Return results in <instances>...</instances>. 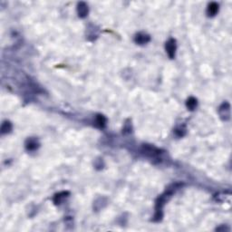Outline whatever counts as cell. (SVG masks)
Wrapping results in <instances>:
<instances>
[{
    "label": "cell",
    "instance_id": "obj_3",
    "mask_svg": "<svg viewBox=\"0 0 232 232\" xmlns=\"http://www.w3.org/2000/svg\"><path fill=\"white\" fill-rule=\"evenodd\" d=\"M151 40V37L150 35H148L147 34H144V33H139L135 35V38L134 41L135 43L138 45H145L147 44L149 41Z\"/></svg>",
    "mask_w": 232,
    "mask_h": 232
},
{
    "label": "cell",
    "instance_id": "obj_5",
    "mask_svg": "<svg viewBox=\"0 0 232 232\" xmlns=\"http://www.w3.org/2000/svg\"><path fill=\"white\" fill-rule=\"evenodd\" d=\"M219 11V5L215 3V2H212L210 3L208 6V8H207V14H208V16H213L216 15Z\"/></svg>",
    "mask_w": 232,
    "mask_h": 232
},
{
    "label": "cell",
    "instance_id": "obj_9",
    "mask_svg": "<svg viewBox=\"0 0 232 232\" xmlns=\"http://www.w3.org/2000/svg\"><path fill=\"white\" fill-rule=\"evenodd\" d=\"M67 194H68L67 192H61V193H59V194H56L55 199H54L55 203H56V204H60V202L66 197Z\"/></svg>",
    "mask_w": 232,
    "mask_h": 232
},
{
    "label": "cell",
    "instance_id": "obj_6",
    "mask_svg": "<svg viewBox=\"0 0 232 232\" xmlns=\"http://www.w3.org/2000/svg\"><path fill=\"white\" fill-rule=\"evenodd\" d=\"M25 147L28 151H35L38 148V143L35 139H28L25 143Z\"/></svg>",
    "mask_w": 232,
    "mask_h": 232
},
{
    "label": "cell",
    "instance_id": "obj_4",
    "mask_svg": "<svg viewBox=\"0 0 232 232\" xmlns=\"http://www.w3.org/2000/svg\"><path fill=\"white\" fill-rule=\"evenodd\" d=\"M77 12L80 17H85L88 14V7L85 3L81 2L77 6Z\"/></svg>",
    "mask_w": 232,
    "mask_h": 232
},
{
    "label": "cell",
    "instance_id": "obj_1",
    "mask_svg": "<svg viewBox=\"0 0 232 232\" xmlns=\"http://www.w3.org/2000/svg\"><path fill=\"white\" fill-rule=\"evenodd\" d=\"M219 115L222 118V120H229L230 118V106H229V104L228 103H224L219 107Z\"/></svg>",
    "mask_w": 232,
    "mask_h": 232
},
{
    "label": "cell",
    "instance_id": "obj_7",
    "mask_svg": "<svg viewBox=\"0 0 232 232\" xmlns=\"http://www.w3.org/2000/svg\"><path fill=\"white\" fill-rule=\"evenodd\" d=\"M186 104H187L188 109H190L191 111H193L196 108V106H197V100L195 98H193V97H191V98L188 99Z\"/></svg>",
    "mask_w": 232,
    "mask_h": 232
},
{
    "label": "cell",
    "instance_id": "obj_11",
    "mask_svg": "<svg viewBox=\"0 0 232 232\" xmlns=\"http://www.w3.org/2000/svg\"><path fill=\"white\" fill-rule=\"evenodd\" d=\"M175 132H176L177 134L179 135V136H183L185 133V130L182 128H180V129H177L176 131H175Z\"/></svg>",
    "mask_w": 232,
    "mask_h": 232
},
{
    "label": "cell",
    "instance_id": "obj_8",
    "mask_svg": "<svg viewBox=\"0 0 232 232\" xmlns=\"http://www.w3.org/2000/svg\"><path fill=\"white\" fill-rule=\"evenodd\" d=\"M96 124L99 127L104 128V126H105V124H106V119H105V117L103 116V115H97V117H96Z\"/></svg>",
    "mask_w": 232,
    "mask_h": 232
},
{
    "label": "cell",
    "instance_id": "obj_10",
    "mask_svg": "<svg viewBox=\"0 0 232 232\" xmlns=\"http://www.w3.org/2000/svg\"><path fill=\"white\" fill-rule=\"evenodd\" d=\"M12 129V125L9 121H5L3 124H2V127H1V131H2V133H8L11 131Z\"/></svg>",
    "mask_w": 232,
    "mask_h": 232
},
{
    "label": "cell",
    "instance_id": "obj_2",
    "mask_svg": "<svg viewBox=\"0 0 232 232\" xmlns=\"http://www.w3.org/2000/svg\"><path fill=\"white\" fill-rule=\"evenodd\" d=\"M165 48H166V52H167L168 56H170V58H174L175 53H176V41L170 38L166 43Z\"/></svg>",
    "mask_w": 232,
    "mask_h": 232
}]
</instances>
